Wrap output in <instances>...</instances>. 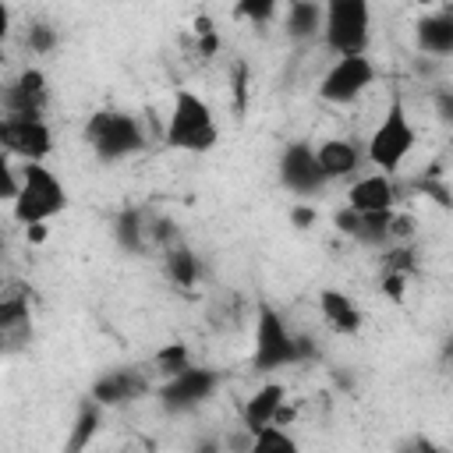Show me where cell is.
I'll list each match as a JSON object with an SVG mask.
<instances>
[{"instance_id": "25", "label": "cell", "mask_w": 453, "mask_h": 453, "mask_svg": "<svg viewBox=\"0 0 453 453\" xmlns=\"http://www.w3.org/2000/svg\"><path fill=\"white\" fill-rule=\"evenodd\" d=\"M251 449L255 453H297V439L287 432V425L273 421V425L251 432Z\"/></svg>"}, {"instance_id": "18", "label": "cell", "mask_w": 453, "mask_h": 453, "mask_svg": "<svg viewBox=\"0 0 453 453\" xmlns=\"http://www.w3.org/2000/svg\"><path fill=\"white\" fill-rule=\"evenodd\" d=\"M322 4L319 0H287L283 11V32L294 42H308L315 35H322Z\"/></svg>"}, {"instance_id": "7", "label": "cell", "mask_w": 453, "mask_h": 453, "mask_svg": "<svg viewBox=\"0 0 453 453\" xmlns=\"http://www.w3.org/2000/svg\"><path fill=\"white\" fill-rule=\"evenodd\" d=\"M375 81V64L368 53H350V57H336L329 64V71L319 78V99L329 106H350L354 99H361Z\"/></svg>"}, {"instance_id": "19", "label": "cell", "mask_w": 453, "mask_h": 453, "mask_svg": "<svg viewBox=\"0 0 453 453\" xmlns=\"http://www.w3.org/2000/svg\"><path fill=\"white\" fill-rule=\"evenodd\" d=\"M110 234H113V244H117L120 251H127V255H138V251H145V241H149V226H145V216H142L138 209H120V212L113 216V226H110Z\"/></svg>"}, {"instance_id": "30", "label": "cell", "mask_w": 453, "mask_h": 453, "mask_svg": "<svg viewBox=\"0 0 453 453\" xmlns=\"http://www.w3.org/2000/svg\"><path fill=\"white\" fill-rule=\"evenodd\" d=\"M407 273H389V269H382V294L393 301V304H400L403 301V294H407Z\"/></svg>"}, {"instance_id": "35", "label": "cell", "mask_w": 453, "mask_h": 453, "mask_svg": "<svg viewBox=\"0 0 453 453\" xmlns=\"http://www.w3.org/2000/svg\"><path fill=\"white\" fill-rule=\"evenodd\" d=\"M435 106H439L442 120L453 127V92H439V96H435Z\"/></svg>"}, {"instance_id": "15", "label": "cell", "mask_w": 453, "mask_h": 453, "mask_svg": "<svg viewBox=\"0 0 453 453\" xmlns=\"http://www.w3.org/2000/svg\"><path fill=\"white\" fill-rule=\"evenodd\" d=\"M319 311H322L326 326H329L333 333H340V336H354V333H361V326H365L361 304H357L347 290H340V287H326V290L319 294Z\"/></svg>"}, {"instance_id": "3", "label": "cell", "mask_w": 453, "mask_h": 453, "mask_svg": "<svg viewBox=\"0 0 453 453\" xmlns=\"http://www.w3.org/2000/svg\"><path fill=\"white\" fill-rule=\"evenodd\" d=\"M85 142L88 149L96 152L99 163H124L131 156H138L145 149V127L134 113L127 110H96L88 120H85Z\"/></svg>"}, {"instance_id": "17", "label": "cell", "mask_w": 453, "mask_h": 453, "mask_svg": "<svg viewBox=\"0 0 453 453\" xmlns=\"http://www.w3.org/2000/svg\"><path fill=\"white\" fill-rule=\"evenodd\" d=\"M414 42L428 57H453V11H432L418 18Z\"/></svg>"}, {"instance_id": "9", "label": "cell", "mask_w": 453, "mask_h": 453, "mask_svg": "<svg viewBox=\"0 0 453 453\" xmlns=\"http://www.w3.org/2000/svg\"><path fill=\"white\" fill-rule=\"evenodd\" d=\"M216 389H219V372L216 368H205V365H191L180 375L163 379V386L156 389V396H159V407L166 414H188V411L202 407Z\"/></svg>"}, {"instance_id": "32", "label": "cell", "mask_w": 453, "mask_h": 453, "mask_svg": "<svg viewBox=\"0 0 453 453\" xmlns=\"http://www.w3.org/2000/svg\"><path fill=\"white\" fill-rule=\"evenodd\" d=\"M0 177H4V198L7 202H14V195H18V188H21V170H14L11 166V156H4V163H0Z\"/></svg>"}, {"instance_id": "28", "label": "cell", "mask_w": 453, "mask_h": 453, "mask_svg": "<svg viewBox=\"0 0 453 453\" xmlns=\"http://www.w3.org/2000/svg\"><path fill=\"white\" fill-rule=\"evenodd\" d=\"M25 42H28V50L32 53H53L57 50V42H60V35H57V28L50 25V21H32L28 25V32H25Z\"/></svg>"}, {"instance_id": "6", "label": "cell", "mask_w": 453, "mask_h": 453, "mask_svg": "<svg viewBox=\"0 0 453 453\" xmlns=\"http://www.w3.org/2000/svg\"><path fill=\"white\" fill-rule=\"evenodd\" d=\"M322 42L333 57L368 53L372 0H322Z\"/></svg>"}, {"instance_id": "10", "label": "cell", "mask_w": 453, "mask_h": 453, "mask_svg": "<svg viewBox=\"0 0 453 453\" xmlns=\"http://www.w3.org/2000/svg\"><path fill=\"white\" fill-rule=\"evenodd\" d=\"M276 170H280V184L290 195H297V198H315L329 184V177H326V170H322L319 152H315L311 142H290V145H283Z\"/></svg>"}, {"instance_id": "23", "label": "cell", "mask_w": 453, "mask_h": 453, "mask_svg": "<svg viewBox=\"0 0 453 453\" xmlns=\"http://www.w3.org/2000/svg\"><path fill=\"white\" fill-rule=\"evenodd\" d=\"M0 333L14 343L18 336H32V315H28V301L25 297H4L0 301Z\"/></svg>"}, {"instance_id": "14", "label": "cell", "mask_w": 453, "mask_h": 453, "mask_svg": "<svg viewBox=\"0 0 453 453\" xmlns=\"http://www.w3.org/2000/svg\"><path fill=\"white\" fill-rule=\"evenodd\" d=\"M393 173H361L350 188H347V205L357 212H386L396 209V191H393Z\"/></svg>"}, {"instance_id": "37", "label": "cell", "mask_w": 453, "mask_h": 453, "mask_svg": "<svg viewBox=\"0 0 453 453\" xmlns=\"http://www.w3.org/2000/svg\"><path fill=\"white\" fill-rule=\"evenodd\" d=\"M446 361H449V365H453V340H449V343H446Z\"/></svg>"}, {"instance_id": "26", "label": "cell", "mask_w": 453, "mask_h": 453, "mask_svg": "<svg viewBox=\"0 0 453 453\" xmlns=\"http://www.w3.org/2000/svg\"><path fill=\"white\" fill-rule=\"evenodd\" d=\"M382 269L389 273H414L418 269V255H414V244L411 241H393L386 244V255H382Z\"/></svg>"}, {"instance_id": "22", "label": "cell", "mask_w": 453, "mask_h": 453, "mask_svg": "<svg viewBox=\"0 0 453 453\" xmlns=\"http://www.w3.org/2000/svg\"><path fill=\"white\" fill-rule=\"evenodd\" d=\"M106 407L103 403H96L92 396H85L81 403H78V414H74V425H71V439H67V453H78L81 446H88L92 442V435H96V428H99V414H103Z\"/></svg>"}, {"instance_id": "1", "label": "cell", "mask_w": 453, "mask_h": 453, "mask_svg": "<svg viewBox=\"0 0 453 453\" xmlns=\"http://www.w3.org/2000/svg\"><path fill=\"white\" fill-rule=\"evenodd\" d=\"M216 142H219V127H216L212 106L198 92L177 88L173 103H170L166 127H163V145L173 149V152L202 156V152H212Z\"/></svg>"}, {"instance_id": "34", "label": "cell", "mask_w": 453, "mask_h": 453, "mask_svg": "<svg viewBox=\"0 0 453 453\" xmlns=\"http://www.w3.org/2000/svg\"><path fill=\"white\" fill-rule=\"evenodd\" d=\"M414 237V216L393 212V241H411Z\"/></svg>"}, {"instance_id": "4", "label": "cell", "mask_w": 453, "mask_h": 453, "mask_svg": "<svg viewBox=\"0 0 453 453\" xmlns=\"http://www.w3.org/2000/svg\"><path fill=\"white\" fill-rule=\"evenodd\" d=\"M67 188L46 163H21V188L11 202V216L21 226L50 223L67 209Z\"/></svg>"}, {"instance_id": "21", "label": "cell", "mask_w": 453, "mask_h": 453, "mask_svg": "<svg viewBox=\"0 0 453 453\" xmlns=\"http://www.w3.org/2000/svg\"><path fill=\"white\" fill-rule=\"evenodd\" d=\"M393 212H396V209H386V212H361V226H357L354 241L365 244V248H386V244H393Z\"/></svg>"}, {"instance_id": "11", "label": "cell", "mask_w": 453, "mask_h": 453, "mask_svg": "<svg viewBox=\"0 0 453 453\" xmlns=\"http://www.w3.org/2000/svg\"><path fill=\"white\" fill-rule=\"evenodd\" d=\"M50 103V88H46V74L39 67H25L18 71L7 88H4V113L14 117H42Z\"/></svg>"}, {"instance_id": "24", "label": "cell", "mask_w": 453, "mask_h": 453, "mask_svg": "<svg viewBox=\"0 0 453 453\" xmlns=\"http://www.w3.org/2000/svg\"><path fill=\"white\" fill-rule=\"evenodd\" d=\"M195 361H191V347L188 343H180V340H170V343H163L159 350H156V357H152V368L159 372V379H170V375H180L184 368H191Z\"/></svg>"}, {"instance_id": "16", "label": "cell", "mask_w": 453, "mask_h": 453, "mask_svg": "<svg viewBox=\"0 0 453 453\" xmlns=\"http://www.w3.org/2000/svg\"><path fill=\"white\" fill-rule=\"evenodd\" d=\"M315 152H319V163H322L329 184L354 177L357 166H361V159H365V149H357L350 138H326V142L315 145Z\"/></svg>"}, {"instance_id": "27", "label": "cell", "mask_w": 453, "mask_h": 453, "mask_svg": "<svg viewBox=\"0 0 453 453\" xmlns=\"http://www.w3.org/2000/svg\"><path fill=\"white\" fill-rule=\"evenodd\" d=\"M283 0H234V14L251 21V25H269L280 14Z\"/></svg>"}, {"instance_id": "12", "label": "cell", "mask_w": 453, "mask_h": 453, "mask_svg": "<svg viewBox=\"0 0 453 453\" xmlns=\"http://www.w3.org/2000/svg\"><path fill=\"white\" fill-rule=\"evenodd\" d=\"M145 389H149V382H145V375L138 368H106V372H99L92 379L88 396L96 403H103V407H124V403L138 400Z\"/></svg>"}, {"instance_id": "5", "label": "cell", "mask_w": 453, "mask_h": 453, "mask_svg": "<svg viewBox=\"0 0 453 453\" xmlns=\"http://www.w3.org/2000/svg\"><path fill=\"white\" fill-rule=\"evenodd\" d=\"M414 145H418V127H414V120L407 117V106H403L400 99H393V103L386 106L382 120L375 124V131H372L368 142H365V159H368L375 170H382V173H396V170L411 159Z\"/></svg>"}, {"instance_id": "33", "label": "cell", "mask_w": 453, "mask_h": 453, "mask_svg": "<svg viewBox=\"0 0 453 453\" xmlns=\"http://www.w3.org/2000/svg\"><path fill=\"white\" fill-rule=\"evenodd\" d=\"M315 219H319V212H315V205H311V202H297V205L290 209V223H294L297 230H308Z\"/></svg>"}, {"instance_id": "8", "label": "cell", "mask_w": 453, "mask_h": 453, "mask_svg": "<svg viewBox=\"0 0 453 453\" xmlns=\"http://www.w3.org/2000/svg\"><path fill=\"white\" fill-rule=\"evenodd\" d=\"M0 145L11 159L21 163H46L53 156V131L46 117H0Z\"/></svg>"}, {"instance_id": "31", "label": "cell", "mask_w": 453, "mask_h": 453, "mask_svg": "<svg viewBox=\"0 0 453 453\" xmlns=\"http://www.w3.org/2000/svg\"><path fill=\"white\" fill-rule=\"evenodd\" d=\"M333 226H336L343 237H354V234H357V226H361V212H357V209H350V205H343V209H336Z\"/></svg>"}, {"instance_id": "20", "label": "cell", "mask_w": 453, "mask_h": 453, "mask_svg": "<svg viewBox=\"0 0 453 453\" xmlns=\"http://www.w3.org/2000/svg\"><path fill=\"white\" fill-rule=\"evenodd\" d=\"M163 269H166V280L184 287V290L202 280V262H198V255L188 244H170L163 251Z\"/></svg>"}, {"instance_id": "2", "label": "cell", "mask_w": 453, "mask_h": 453, "mask_svg": "<svg viewBox=\"0 0 453 453\" xmlns=\"http://www.w3.org/2000/svg\"><path fill=\"white\" fill-rule=\"evenodd\" d=\"M304 354H308L304 336L290 333L287 319L273 304L262 301L255 311V333H251V368L258 375H269V372L297 365Z\"/></svg>"}, {"instance_id": "29", "label": "cell", "mask_w": 453, "mask_h": 453, "mask_svg": "<svg viewBox=\"0 0 453 453\" xmlns=\"http://www.w3.org/2000/svg\"><path fill=\"white\" fill-rule=\"evenodd\" d=\"M191 28H195V35H198V50L205 53V57H212L216 53V46H219V39H216V28H212V21L205 18V14H198L195 21H191Z\"/></svg>"}, {"instance_id": "36", "label": "cell", "mask_w": 453, "mask_h": 453, "mask_svg": "<svg viewBox=\"0 0 453 453\" xmlns=\"http://www.w3.org/2000/svg\"><path fill=\"white\" fill-rule=\"evenodd\" d=\"M25 234H28V241H46V223H32V226H25Z\"/></svg>"}, {"instance_id": "13", "label": "cell", "mask_w": 453, "mask_h": 453, "mask_svg": "<svg viewBox=\"0 0 453 453\" xmlns=\"http://www.w3.org/2000/svg\"><path fill=\"white\" fill-rule=\"evenodd\" d=\"M283 407H287V386L276 382V379L262 382V386L241 403V425H244V432H248V446H251V432L273 425Z\"/></svg>"}]
</instances>
